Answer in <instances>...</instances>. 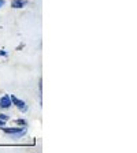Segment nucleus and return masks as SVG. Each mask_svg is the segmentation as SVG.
Returning <instances> with one entry per match:
<instances>
[{"label": "nucleus", "mask_w": 137, "mask_h": 153, "mask_svg": "<svg viewBox=\"0 0 137 153\" xmlns=\"http://www.w3.org/2000/svg\"><path fill=\"white\" fill-rule=\"evenodd\" d=\"M4 4H6V0H0V8H1Z\"/></svg>", "instance_id": "nucleus-8"}, {"label": "nucleus", "mask_w": 137, "mask_h": 153, "mask_svg": "<svg viewBox=\"0 0 137 153\" xmlns=\"http://www.w3.org/2000/svg\"><path fill=\"white\" fill-rule=\"evenodd\" d=\"M0 56H7V52L6 51H0Z\"/></svg>", "instance_id": "nucleus-9"}, {"label": "nucleus", "mask_w": 137, "mask_h": 153, "mask_svg": "<svg viewBox=\"0 0 137 153\" xmlns=\"http://www.w3.org/2000/svg\"><path fill=\"white\" fill-rule=\"evenodd\" d=\"M7 120H3V119H0V127H3V126H6Z\"/></svg>", "instance_id": "nucleus-7"}, {"label": "nucleus", "mask_w": 137, "mask_h": 153, "mask_svg": "<svg viewBox=\"0 0 137 153\" xmlns=\"http://www.w3.org/2000/svg\"><path fill=\"white\" fill-rule=\"evenodd\" d=\"M15 123L18 124L19 127H26V126H28V122H26L25 119H16Z\"/></svg>", "instance_id": "nucleus-5"}, {"label": "nucleus", "mask_w": 137, "mask_h": 153, "mask_svg": "<svg viewBox=\"0 0 137 153\" xmlns=\"http://www.w3.org/2000/svg\"><path fill=\"white\" fill-rule=\"evenodd\" d=\"M28 4V0H11V7L15 10H21Z\"/></svg>", "instance_id": "nucleus-4"}, {"label": "nucleus", "mask_w": 137, "mask_h": 153, "mask_svg": "<svg viewBox=\"0 0 137 153\" xmlns=\"http://www.w3.org/2000/svg\"><path fill=\"white\" fill-rule=\"evenodd\" d=\"M0 119H3V120H8L10 116H8V115H6V114H1V112H0Z\"/></svg>", "instance_id": "nucleus-6"}, {"label": "nucleus", "mask_w": 137, "mask_h": 153, "mask_svg": "<svg viewBox=\"0 0 137 153\" xmlns=\"http://www.w3.org/2000/svg\"><path fill=\"white\" fill-rule=\"evenodd\" d=\"M1 131L6 133L7 135H11L13 138H21L26 134V127H6L3 126Z\"/></svg>", "instance_id": "nucleus-1"}, {"label": "nucleus", "mask_w": 137, "mask_h": 153, "mask_svg": "<svg viewBox=\"0 0 137 153\" xmlns=\"http://www.w3.org/2000/svg\"><path fill=\"white\" fill-rule=\"evenodd\" d=\"M11 105H13V102H11V99H10L8 94H4L0 97V108L8 109L11 108Z\"/></svg>", "instance_id": "nucleus-3"}, {"label": "nucleus", "mask_w": 137, "mask_h": 153, "mask_svg": "<svg viewBox=\"0 0 137 153\" xmlns=\"http://www.w3.org/2000/svg\"><path fill=\"white\" fill-rule=\"evenodd\" d=\"M10 99H11V102H13V105H15L16 108L19 109L21 112H28V104H26L25 101H22V100H19L16 96H14V94H11L10 96Z\"/></svg>", "instance_id": "nucleus-2"}]
</instances>
